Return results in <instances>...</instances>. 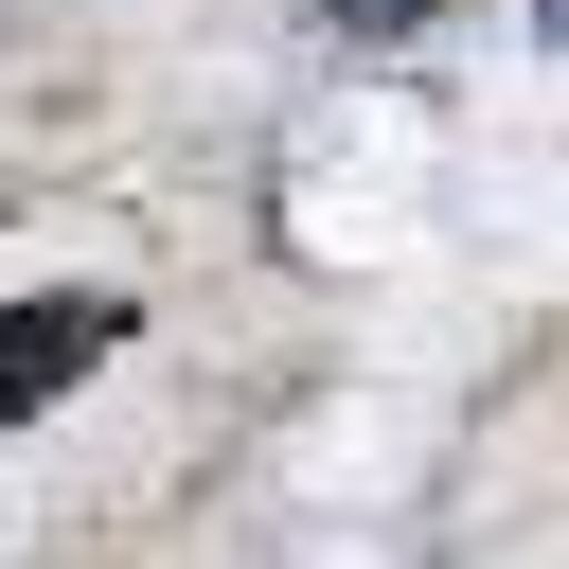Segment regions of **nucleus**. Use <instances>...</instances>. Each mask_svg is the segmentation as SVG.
<instances>
[{"instance_id":"obj_1","label":"nucleus","mask_w":569,"mask_h":569,"mask_svg":"<svg viewBox=\"0 0 569 569\" xmlns=\"http://www.w3.org/2000/svg\"><path fill=\"white\" fill-rule=\"evenodd\" d=\"M107 338H124V302H107V284H89V302H71V284H53V302H0V427H36Z\"/></svg>"},{"instance_id":"obj_2","label":"nucleus","mask_w":569,"mask_h":569,"mask_svg":"<svg viewBox=\"0 0 569 569\" xmlns=\"http://www.w3.org/2000/svg\"><path fill=\"white\" fill-rule=\"evenodd\" d=\"M338 18H427V0H338Z\"/></svg>"}]
</instances>
